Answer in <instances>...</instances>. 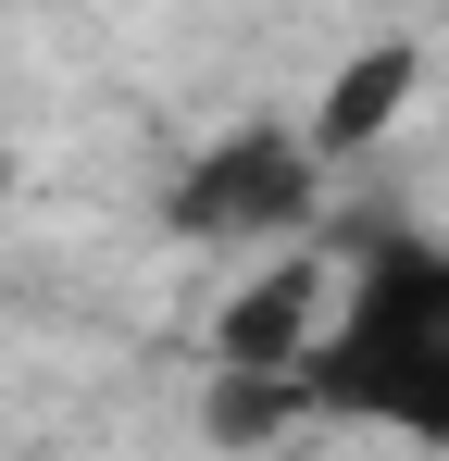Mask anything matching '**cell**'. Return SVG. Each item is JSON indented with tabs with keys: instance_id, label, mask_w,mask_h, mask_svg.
Wrapping results in <instances>:
<instances>
[{
	"instance_id": "obj_1",
	"label": "cell",
	"mask_w": 449,
	"mask_h": 461,
	"mask_svg": "<svg viewBox=\"0 0 449 461\" xmlns=\"http://www.w3.org/2000/svg\"><path fill=\"white\" fill-rule=\"evenodd\" d=\"M299 386H312V411H374V424L449 437V249H412V237L362 249L325 337L299 349Z\"/></svg>"
},
{
	"instance_id": "obj_2",
	"label": "cell",
	"mask_w": 449,
	"mask_h": 461,
	"mask_svg": "<svg viewBox=\"0 0 449 461\" xmlns=\"http://www.w3.org/2000/svg\"><path fill=\"white\" fill-rule=\"evenodd\" d=\"M312 200H325V150L288 138V125H237V138H213V150L175 175L162 225L175 237H299Z\"/></svg>"
},
{
	"instance_id": "obj_3",
	"label": "cell",
	"mask_w": 449,
	"mask_h": 461,
	"mask_svg": "<svg viewBox=\"0 0 449 461\" xmlns=\"http://www.w3.org/2000/svg\"><path fill=\"white\" fill-rule=\"evenodd\" d=\"M337 312V262H262L237 300L213 312V362H250V375H299V349L325 337Z\"/></svg>"
},
{
	"instance_id": "obj_4",
	"label": "cell",
	"mask_w": 449,
	"mask_h": 461,
	"mask_svg": "<svg viewBox=\"0 0 449 461\" xmlns=\"http://www.w3.org/2000/svg\"><path fill=\"white\" fill-rule=\"evenodd\" d=\"M412 87H425V50H399V38H387V50H362L350 76L325 87V113H312L299 138H312L325 162H337V150H374V138H387V125L412 113Z\"/></svg>"
},
{
	"instance_id": "obj_5",
	"label": "cell",
	"mask_w": 449,
	"mask_h": 461,
	"mask_svg": "<svg viewBox=\"0 0 449 461\" xmlns=\"http://www.w3.org/2000/svg\"><path fill=\"white\" fill-rule=\"evenodd\" d=\"M0 200H13V150H0Z\"/></svg>"
}]
</instances>
